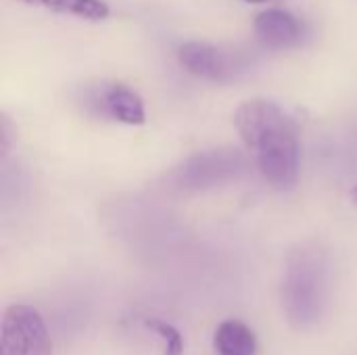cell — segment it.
<instances>
[{"label": "cell", "mask_w": 357, "mask_h": 355, "mask_svg": "<svg viewBox=\"0 0 357 355\" xmlns=\"http://www.w3.org/2000/svg\"><path fill=\"white\" fill-rule=\"evenodd\" d=\"M234 123L264 180L276 190H291L299 178V134L293 117L280 105L255 98L236 109Z\"/></svg>", "instance_id": "6da1fadb"}, {"label": "cell", "mask_w": 357, "mask_h": 355, "mask_svg": "<svg viewBox=\"0 0 357 355\" xmlns=\"http://www.w3.org/2000/svg\"><path fill=\"white\" fill-rule=\"evenodd\" d=\"M331 293V266L318 245H297L284 262L280 301L287 322L295 331L320 324Z\"/></svg>", "instance_id": "7a4b0ae2"}, {"label": "cell", "mask_w": 357, "mask_h": 355, "mask_svg": "<svg viewBox=\"0 0 357 355\" xmlns=\"http://www.w3.org/2000/svg\"><path fill=\"white\" fill-rule=\"evenodd\" d=\"M245 169L247 161L243 153L234 149H215L197 153L182 161L169 174V180L180 190H207L236 180Z\"/></svg>", "instance_id": "3957f363"}, {"label": "cell", "mask_w": 357, "mask_h": 355, "mask_svg": "<svg viewBox=\"0 0 357 355\" xmlns=\"http://www.w3.org/2000/svg\"><path fill=\"white\" fill-rule=\"evenodd\" d=\"M178 59L188 73L213 84L234 82L251 69V56L247 52L207 42L182 44L178 50Z\"/></svg>", "instance_id": "277c9868"}, {"label": "cell", "mask_w": 357, "mask_h": 355, "mask_svg": "<svg viewBox=\"0 0 357 355\" xmlns=\"http://www.w3.org/2000/svg\"><path fill=\"white\" fill-rule=\"evenodd\" d=\"M0 355H52L48 326L42 314L27 305H8L2 316Z\"/></svg>", "instance_id": "5b68a950"}, {"label": "cell", "mask_w": 357, "mask_h": 355, "mask_svg": "<svg viewBox=\"0 0 357 355\" xmlns=\"http://www.w3.org/2000/svg\"><path fill=\"white\" fill-rule=\"evenodd\" d=\"M86 107H90L96 115L111 117L126 126H142L146 119L142 98L123 84H105L88 90Z\"/></svg>", "instance_id": "8992f818"}, {"label": "cell", "mask_w": 357, "mask_h": 355, "mask_svg": "<svg viewBox=\"0 0 357 355\" xmlns=\"http://www.w3.org/2000/svg\"><path fill=\"white\" fill-rule=\"evenodd\" d=\"M255 36L270 50H287L295 48L305 38L303 21L284 8H268L255 19Z\"/></svg>", "instance_id": "52a82bcc"}, {"label": "cell", "mask_w": 357, "mask_h": 355, "mask_svg": "<svg viewBox=\"0 0 357 355\" xmlns=\"http://www.w3.org/2000/svg\"><path fill=\"white\" fill-rule=\"evenodd\" d=\"M213 349L218 355H257V337L249 324L230 318L218 324Z\"/></svg>", "instance_id": "ba28073f"}, {"label": "cell", "mask_w": 357, "mask_h": 355, "mask_svg": "<svg viewBox=\"0 0 357 355\" xmlns=\"http://www.w3.org/2000/svg\"><path fill=\"white\" fill-rule=\"evenodd\" d=\"M21 2L61 15H73L88 21H102L109 17V6L102 0H21Z\"/></svg>", "instance_id": "9c48e42d"}, {"label": "cell", "mask_w": 357, "mask_h": 355, "mask_svg": "<svg viewBox=\"0 0 357 355\" xmlns=\"http://www.w3.org/2000/svg\"><path fill=\"white\" fill-rule=\"evenodd\" d=\"M142 326L149 333L157 335V339L163 343V355H184V339L174 324L151 316V318H142Z\"/></svg>", "instance_id": "30bf717a"}, {"label": "cell", "mask_w": 357, "mask_h": 355, "mask_svg": "<svg viewBox=\"0 0 357 355\" xmlns=\"http://www.w3.org/2000/svg\"><path fill=\"white\" fill-rule=\"evenodd\" d=\"M245 2H249V4H261V2H272V0H245Z\"/></svg>", "instance_id": "8fae6325"}]
</instances>
